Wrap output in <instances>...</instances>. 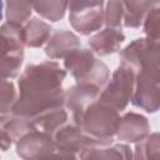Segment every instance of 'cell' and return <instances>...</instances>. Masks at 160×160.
<instances>
[{"label": "cell", "mask_w": 160, "mask_h": 160, "mask_svg": "<svg viewBox=\"0 0 160 160\" xmlns=\"http://www.w3.org/2000/svg\"><path fill=\"white\" fill-rule=\"evenodd\" d=\"M101 90L91 84L78 82L65 92V106L71 112L72 122L80 126L85 110L100 98Z\"/></svg>", "instance_id": "obj_7"}, {"label": "cell", "mask_w": 160, "mask_h": 160, "mask_svg": "<svg viewBox=\"0 0 160 160\" xmlns=\"http://www.w3.org/2000/svg\"><path fill=\"white\" fill-rule=\"evenodd\" d=\"M102 4H104V0H69L68 9L69 11H72V10H79V9L102 5Z\"/></svg>", "instance_id": "obj_25"}, {"label": "cell", "mask_w": 160, "mask_h": 160, "mask_svg": "<svg viewBox=\"0 0 160 160\" xmlns=\"http://www.w3.org/2000/svg\"><path fill=\"white\" fill-rule=\"evenodd\" d=\"M96 61L98 59L92 50L79 48L64 59V66L70 71L76 82H84L92 71Z\"/></svg>", "instance_id": "obj_12"}, {"label": "cell", "mask_w": 160, "mask_h": 160, "mask_svg": "<svg viewBox=\"0 0 160 160\" xmlns=\"http://www.w3.org/2000/svg\"><path fill=\"white\" fill-rule=\"evenodd\" d=\"M16 152L22 159H39L58 156V148L51 135L32 130L16 141Z\"/></svg>", "instance_id": "obj_6"}, {"label": "cell", "mask_w": 160, "mask_h": 160, "mask_svg": "<svg viewBox=\"0 0 160 160\" xmlns=\"http://www.w3.org/2000/svg\"><path fill=\"white\" fill-rule=\"evenodd\" d=\"M134 158L159 159L160 158V132L150 134L141 141L136 142Z\"/></svg>", "instance_id": "obj_21"}, {"label": "cell", "mask_w": 160, "mask_h": 160, "mask_svg": "<svg viewBox=\"0 0 160 160\" xmlns=\"http://www.w3.org/2000/svg\"><path fill=\"white\" fill-rule=\"evenodd\" d=\"M120 59L135 72H142L160 81V40L148 36L136 39L121 50Z\"/></svg>", "instance_id": "obj_2"}, {"label": "cell", "mask_w": 160, "mask_h": 160, "mask_svg": "<svg viewBox=\"0 0 160 160\" xmlns=\"http://www.w3.org/2000/svg\"><path fill=\"white\" fill-rule=\"evenodd\" d=\"M135 78V70L131 66L121 62L120 66L114 71L111 79H109L105 88L101 90L99 100L109 104L118 111L124 110L132 99Z\"/></svg>", "instance_id": "obj_5"}, {"label": "cell", "mask_w": 160, "mask_h": 160, "mask_svg": "<svg viewBox=\"0 0 160 160\" xmlns=\"http://www.w3.org/2000/svg\"><path fill=\"white\" fill-rule=\"evenodd\" d=\"M51 26L40 20V19H31L24 26V38L26 46L30 48H40L50 39Z\"/></svg>", "instance_id": "obj_18"}, {"label": "cell", "mask_w": 160, "mask_h": 160, "mask_svg": "<svg viewBox=\"0 0 160 160\" xmlns=\"http://www.w3.org/2000/svg\"><path fill=\"white\" fill-rule=\"evenodd\" d=\"M69 21L74 30L81 35H89L105 24V10L102 5L72 10L69 11Z\"/></svg>", "instance_id": "obj_9"}, {"label": "cell", "mask_w": 160, "mask_h": 160, "mask_svg": "<svg viewBox=\"0 0 160 160\" xmlns=\"http://www.w3.org/2000/svg\"><path fill=\"white\" fill-rule=\"evenodd\" d=\"M124 40H125V35L120 29L106 28L89 39V46L95 54L100 56H105L118 51L120 45L124 42Z\"/></svg>", "instance_id": "obj_13"}, {"label": "cell", "mask_w": 160, "mask_h": 160, "mask_svg": "<svg viewBox=\"0 0 160 160\" xmlns=\"http://www.w3.org/2000/svg\"><path fill=\"white\" fill-rule=\"evenodd\" d=\"M1 148L2 150H8L14 141H18L25 134L35 130L31 124L30 118L9 114L6 116H1Z\"/></svg>", "instance_id": "obj_11"}, {"label": "cell", "mask_w": 160, "mask_h": 160, "mask_svg": "<svg viewBox=\"0 0 160 160\" xmlns=\"http://www.w3.org/2000/svg\"><path fill=\"white\" fill-rule=\"evenodd\" d=\"M69 5V0H34L32 9L50 21L60 20Z\"/></svg>", "instance_id": "obj_20"}, {"label": "cell", "mask_w": 160, "mask_h": 160, "mask_svg": "<svg viewBox=\"0 0 160 160\" xmlns=\"http://www.w3.org/2000/svg\"><path fill=\"white\" fill-rule=\"evenodd\" d=\"M150 125L148 119L138 112H126L118 128L116 136L124 142H139L149 135Z\"/></svg>", "instance_id": "obj_10"}, {"label": "cell", "mask_w": 160, "mask_h": 160, "mask_svg": "<svg viewBox=\"0 0 160 160\" xmlns=\"http://www.w3.org/2000/svg\"><path fill=\"white\" fill-rule=\"evenodd\" d=\"M144 32L150 39L160 40V6H154L142 21Z\"/></svg>", "instance_id": "obj_24"}, {"label": "cell", "mask_w": 160, "mask_h": 160, "mask_svg": "<svg viewBox=\"0 0 160 160\" xmlns=\"http://www.w3.org/2000/svg\"><path fill=\"white\" fill-rule=\"evenodd\" d=\"M68 111L64 109V105L48 109L32 118H30L32 126L35 130L46 132L49 135H54L58 129L68 122Z\"/></svg>", "instance_id": "obj_15"}, {"label": "cell", "mask_w": 160, "mask_h": 160, "mask_svg": "<svg viewBox=\"0 0 160 160\" xmlns=\"http://www.w3.org/2000/svg\"><path fill=\"white\" fill-rule=\"evenodd\" d=\"M124 4L122 0H108L105 9V25L106 28H119L124 21Z\"/></svg>", "instance_id": "obj_22"}, {"label": "cell", "mask_w": 160, "mask_h": 160, "mask_svg": "<svg viewBox=\"0 0 160 160\" xmlns=\"http://www.w3.org/2000/svg\"><path fill=\"white\" fill-rule=\"evenodd\" d=\"M120 119L116 109L101 100H96L85 110L80 128L92 138L112 140L118 132Z\"/></svg>", "instance_id": "obj_3"}, {"label": "cell", "mask_w": 160, "mask_h": 160, "mask_svg": "<svg viewBox=\"0 0 160 160\" xmlns=\"http://www.w3.org/2000/svg\"><path fill=\"white\" fill-rule=\"evenodd\" d=\"M24 26L18 22L6 21L1 26V76L14 79L24 60Z\"/></svg>", "instance_id": "obj_4"}, {"label": "cell", "mask_w": 160, "mask_h": 160, "mask_svg": "<svg viewBox=\"0 0 160 160\" xmlns=\"http://www.w3.org/2000/svg\"><path fill=\"white\" fill-rule=\"evenodd\" d=\"M66 71L49 60L28 65L19 79V95L11 114L32 118L48 109L65 105L62 81Z\"/></svg>", "instance_id": "obj_1"}, {"label": "cell", "mask_w": 160, "mask_h": 160, "mask_svg": "<svg viewBox=\"0 0 160 160\" xmlns=\"http://www.w3.org/2000/svg\"><path fill=\"white\" fill-rule=\"evenodd\" d=\"M34 0H4V12L6 21L24 24L31 15Z\"/></svg>", "instance_id": "obj_19"}, {"label": "cell", "mask_w": 160, "mask_h": 160, "mask_svg": "<svg viewBox=\"0 0 160 160\" xmlns=\"http://www.w3.org/2000/svg\"><path fill=\"white\" fill-rule=\"evenodd\" d=\"M79 158L81 159H130L134 158L131 149L126 144H115V145H104L86 149L80 152Z\"/></svg>", "instance_id": "obj_17"}, {"label": "cell", "mask_w": 160, "mask_h": 160, "mask_svg": "<svg viewBox=\"0 0 160 160\" xmlns=\"http://www.w3.org/2000/svg\"><path fill=\"white\" fill-rule=\"evenodd\" d=\"M124 4V25L126 28H139L146 14L158 4L160 0H122Z\"/></svg>", "instance_id": "obj_16"}, {"label": "cell", "mask_w": 160, "mask_h": 160, "mask_svg": "<svg viewBox=\"0 0 160 160\" xmlns=\"http://www.w3.org/2000/svg\"><path fill=\"white\" fill-rule=\"evenodd\" d=\"M131 104L146 112L160 110V81L142 72H136Z\"/></svg>", "instance_id": "obj_8"}, {"label": "cell", "mask_w": 160, "mask_h": 160, "mask_svg": "<svg viewBox=\"0 0 160 160\" xmlns=\"http://www.w3.org/2000/svg\"><path fill=\"white\" fill-rule=\"evenodd\" d=\"M80 48L79 38L66 30H60L52 34L45 46V54L50 59H65L72 51Z\"/></svg>", "instance_id": "obj_14"}, {"label": "cell", "mask_w": 160, "mask_h": 160, "mask_svg": "<svg viewBox=\"0 0 160 160\" xmlns=\"http://www.w3.org/2000/svg\"><path fill=\"white\" fill-rule=\"evenodd\" d=\"M18 100L15 86L8 79H2L1 82V116L11 114V110Z\"/></svg>", "instance_id": "obj_23"}]
</instances>
